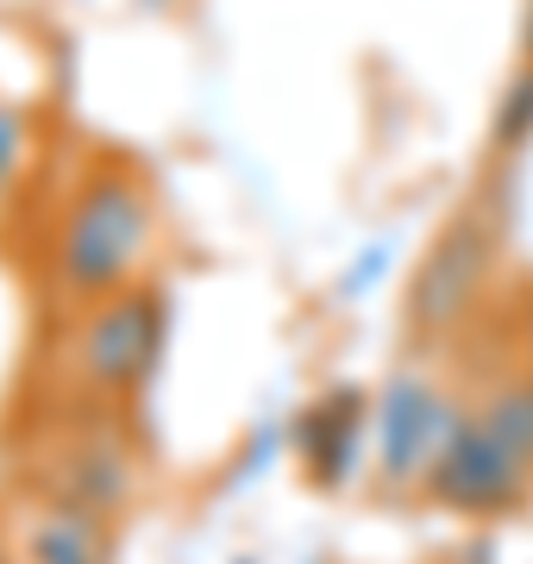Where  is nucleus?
I'll return each mask as SVG.
<instances>
[{
	"label": "nucleus",
	"mask_w": 533,
	"mask_h": 564,
	"mask_svg": "<svg viewBox=\"0 0 533 564\" xmlns=\"http://www.w3.org/2000/svg\"><path fill=\"white\" fill-rule=\"evenodd\" d=\"M157 245V195L144 170L126 158H101L76 182L69 207L51 232V289L69 307H95L107 295L132 289Z\"/></svg>",
	"instance_id": "obj_1"
},
{
	"label": "nucleus",
	"mask_w": 533,
	"mask_h": 564,
	"mask_svg": "<svg viewBox=\"0 0 533 564\" xmlns=\"http://www.w3.org/2000/svg\"><path fill=\"white\" fill-rule=\"evenodd\" d=\"M139 452L120 414L101 402H83L76 414H63L32 452V489L39 502H69L88 508L101 521L120 527V514L139 502Z\"/></svg>",
	"instance_id": "obj_2"
},
{
	"label": "nucleus",
	"mask_w": 533,
	"mask_h": 564,
	"mask_svg": "<svg viewBox=\"0 0 533 564\" xmlns=\"http://www.w3.org/2000/svg\"><path fill=\"white\" fill-rule=\"evenodd\" d=\"M164 345V295L151 282H132L95 307H76L63 333V370L83 389V402H126L144 383V370Z\"/></svg>",
	"instance_id": "obj_3"
},
{
	"label": "nucleus",
	"mask_w": 533,
	"mask_h": 564,
	"mask_svg": "<svg viewBox=\"0 0 533 564\" xmlns=\"http://www.w3.org/2000/svg\"><path fill=\"white\" fill-rule=\"evenodd\" d=\"M496 245H502V232H496V220L483 207H465V214H452L439 226V239L427 245V258H421V270L409 282L414 339H446V333H458L471 321L496 276Z\"/></svg>",
	"instance_id": "obj_4"
},
{
	"label": "nucleus",
	"mask_w": 533,
	"mask_h": 564,
	"mask_svg": "<svg viewBox=\"0 0 533 564\" xmlns=\"http://www.w3.org/2000/svg\"><path fill=\"white\" fill-rule=\"evenodd\" d=\"M421 489H427L439 508H452V514H509V508L527 502L533 464H521L509 452V440H502L477 408H465Z\"/></svg>",
	"instance_id": "obj_5"
},
{
	"label": "nucleus",
	"mask_w": 533,
	"mask_h": 564,
	"mask_svg": "<svg viewBox=\"0 0 533 564\" xmlns=\"http://www.w3.org/2000/svg\"><path fill=\"white\" fill-rule=\"evenodd\" d=\"M458 414H465V402H452L433 377L395 370L390 389H383V408H377V470H383V484L395 489L427 484V470L446 452Z\"/></svg>",
	"instance_id": "obj_6"
},
{
	"label": "nucleus",
	"mask_w": 533,
	"mask_h": 564,
	"mask_svg": "<svg viewBox=\"0 0 533 564\" xmlns=\"http://www.w3.org/2000/svg\"><path fill=\"white\" fill-rule=\"evenodd\" d=\"M13 564H120V533L88 508L32 496L13 527Z\"/></svg>",
	"instance_id": "obj_7"
},
{
	"label": "nucleus",
	"mask_w": 533,
	"mask_h": 564,
	"mask_svg": "<svg viewBox=\"0 0 533 564\" xmlns=\"http://www.w3.org/2000/svg\"><path fill=\"white\" fill-rule=\"evenodd\" d=\"M351 445H358V402H351V389H339L302 421V458H308L314 484H339L346 477Z\"/></svg>",
	"instance_id": "obj_8"
},
{
	"label": "nucleus",
	"mask_w": 533,
	"mask_h": 564,
	"mask_svg": "<svg viewBox=\"0 0 533 564\" xmlns=\"http://www.w3.org/2000/svg\"><path fill=\"white\" fill-rule=\"evenodd\" d=\"M477 414L509 440V452L521 464H533V364H521V370H502L490 383V395L477 402Z\"/></svg>",
	"instance_id": "obj_9"
},
{
	"label": "nucleus",
	"mask_w": 533,
	"mask_h": 564,
	"mask_svg": "<svg viewBox=\"0 0 533 564\" xmlns=\"http://www.w3.org/2000/svg\"><path fill=\"white\" fill-rule=\"evenodd\" d=\"M527 139H533V63H521L490 113V144L502 158H514V151H527Z\"/></svg>",
	"instance_id": "obj_10"
},
{
	"label": "nucleus",
	"mask_w": 533,
	"mask_h": 564,
	"mask_svg": "<svg viewBox=\"0 0 533 564\" xmlns=\"http://www.w3.org/2000/svg\"><path fill=\"white\" fill-rule=\"evenodd\" d=\"M25 151H32V126H25V113L13 101H0V195L13 188Z\"/></svg>",
	"instance_id": "obj_11"
},
{
	"label": "nucleus",
	"mask_w": 533,
	"mask_h": 564,
	"mask_svg": "<svg viewBox=\"0 0 533 564\" xmlns=\"http://www.w3.org/2000/svg\"><path fill=\"white\" fill-rule=\"evenodd\" d=\"M521 63H533V0L521 7Z\"/></svg>",
	"instance_id": "obj_12"
},
{
	"label": "nucleus",
	"mask_w": 533,
	"mask_h": 564,
	"mask_svg": "<svg viewBox=\"0 0 533 564\" xmlns=\"http://www.w3.org/2000/svg\"><path fill=\"white\" fill-rule=\"evenodd\" d=\"M521 351H527V364H533V307H527V326H521Z\"/></svg>",
	"instance_id": "obj_13"
}]
</instances>
